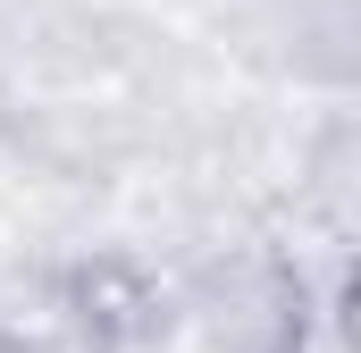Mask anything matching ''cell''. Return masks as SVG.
<instances>
[{
	"label": "cell",
	"mask_w": 361,
	"mask_h": 353,
	"mask_svg": "<svg viewBox=\"0 0 361 353\" xmlns=\"http://www.w3.org/2000/svg\"><path fill=\"white\" fill-rule=\"evenodd\" d=\"M210 345L219 353H311V286L302 269L252 253L210 277Z\"/></svg>",
	"instance_id": "6da1fadb"
},
{
	"label": "cell",
	"mask_w": 361,
	"mask_h": 353,
	"mask_svg": "<svg viewBox=\"0 0 361 353\" xmlns=\"http://www.w3.org/2000/svg\"><path fill=\"white\" fill-rule=\"evenodd\" d=\"M59 311L85 353H143L169 328V294L135 253H85L59 277Z\"/></svg>",
	"instance_id": "7a4b0ae2"
},
{
	"label": "cell",
	"mask_w": 361,
	"mask_h": 353,
	"mask_svg": "<svg viewBox=\"0 0 361 353\" xmlns=\"http://www.w3.org/2000/svg\"><path fill=\"white\" fill-rule=\"evenodd\" d=\"M0 353H34V345H17V337H0Z\"/></svg>",
	"instance_id": "3957f363"
}]
</instances>
